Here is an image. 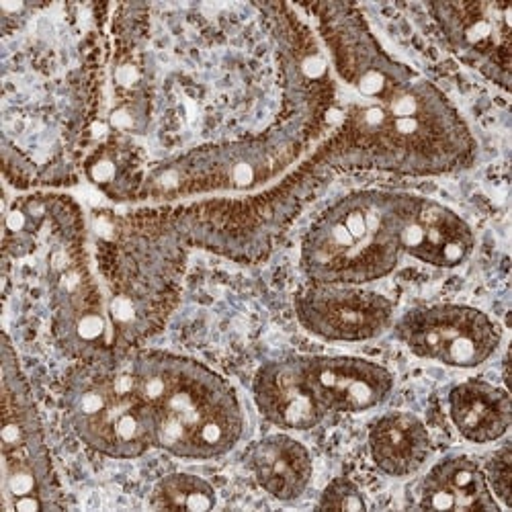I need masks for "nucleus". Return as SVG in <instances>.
Wrapping results in <instances>:
<instances>
[{"label":"nucleus","mask_w":512,"mask_h":512,"mask_svg":"<svg viewBox=\"0 0 512 512\" xmlns=\"http://www.w3.org/2000/svg\"><path fill=\"white\" fill-rule=\"evenodd\" d=\"M326 136L310 160L322 170L363 168L410 177L447 175L476 158V140L455 105L418 72L377 99L332 101Z\"/></svg>","instance_id":"1"},{"label":"nucleus","mask_w":512,"mask_h":512,"mask_svg":"<svg viewBox=\"0 0 512 512\" xmlns=\"http://www.w3.org/2000/svg\"><path fill=\"white\" fill-rule=\"evenodd\" d=\"M185 252L158 205L99 226L93 259L119 353L138 349L175 308Z\"/></svg>","instance_id":"2"},{"label":"nucleus","mask_w":512,"mask_h":512,"mask_svg":"<svg viewBox=\"0 0 512 512\" xmlns=\"http://www.w3.org/2000/svg\"><path fill=\"white\" fill-rule=\"evenodd\" d=\"M326 125L312 115H285L269 130L226 142L203 144L148 166L140 203L236 197L263 191L300 166Z\"/></svg>","instance_id":"3"},{"label":"nucleus","mask_w":512,"mask_h":512,"mask_svg":"<svg viewBox=\"0 0 512 512\" xmlns=\"http://www.w3.org/2000/svg\"><path fill=\"white\" fill-rule=\"evenodd\" d=\"M130 365L148 406L154 449L209 461L240 443L244 410L222 375L195 359L146 349H134Z\"/></svg>","instance_id":"4"},{"label":"nucleus","mask_w":512,"mask_h":512,"mask_svg":"<svg viewBox=\"0 0 512 512\" xmlns=\"http://www.w3.org/2000/svg\"><path fill=\"white\" fill-rule=\"evenodd\" d=\"M418 195L367 189L336 199L310 224L300 265L308 281L369 285L396 271Z\"/></svg>","instance_id":"5"},{"label":"nucleus","mask_w":512,"mask_h":512,"mask_svg":"<svg viewBox=\"0 0 512 512\" xmlns=\"http://www.w3.org/2000/svg\"><path fill=\"white\" fill-rule=\"evenodd\" d=\"M41 230L48 242L46 285L58 347L74 361L119 353L82 209L70 197L41 195Z\"/></svg>","instance_id":"6"},{"label":"nucleus","mask_w":512,"mask_h":512,"mask_svg":"<svg viewBox=\"0 0 512 512\" xmlns=\"http://www.w3.org/2000/svg\"><path fill=\"white\" fill-rule=\"evenodd\" d=\"M324 173L308 156L287 177L263 191L158 207L185 246L205 248L236 261H256L304 207Z\"/></svg>","instance_id":"7"},{"label":"nucleus","mask_w":512,"mask_h":512,"mask_svg":"<svg viewBox=\"0 0 512 512\" xmlns=\"http://www.w3.org/2000/svg\"><path fill=\"white\" fill-rule=\"evenodd\" d=\"M130 353L76 361L62 394L72 433L111 459H136L154 449L150 414L136 386Z\"/></svg>","instance_id":"8"},{"label":"nucleus","mask_w":512,"mask_h":512,"mask_svg":"<svg viewBox=\"0 0 512 512\" xmlns=\"http://www.w3.org/2000/svg\"><path fill=\"white\" fill-rule=\"evenodd\" d=\"M3 510L37 512L64 508L44 426L17 353L3 345Z\"/></svg>","instance_id":"9"},{"label":"nucleus","mask_w":512,"mask_h":512,"mask_svg":"<svg viewBox=\"0 0 512 512\" xmlns=\"http://www.w3.org/2000/svg\"><path fill=\"white\" fill-rule=\"evenodd\" d=\"M394 332L418 359L453 369H476L490 361L500 343V326L482 310L461 304H433L408 310Z\"/></svg>","instance_id":"10"},{"label":"nucleus","mask_w":512,"mask_h":512,"mask_svg":"<svg viewBox=\"0 0 512 512\" xmlns=\"http://www.w3.org/2000/svg\"><path fill=\"white\" fill-rule=\"evenodd\" d=\"M429 11L449 50L502 91L510 89L512 5L506 0L433 3Z\"/></svg>","instance_id":"11"},{"label":"nucleus","mask_w":512,"mask_h":512,"mask_svg":"<svg viewBox=\"0 0 512 512\" xmlns=\"http://www.w3.org/2000/svg\"><path fill=\"white\" fill-rule=\"evenodd\" d=\"M295 316L328 343H365L394 324V302L365 285L308 281L295 295Z\"/></svg>","instance_id":"12"},{"label":"nucleus","mask_w":512,"mask_h":512,"mask_svg":"<svg viewBox=\"0 0 512 512\" xmlns=\"http://www.w3.org/2000/svg\"><path fill=\"white\" fill-rule=\"evenodd\" d=\"M312 390L330 414H361L394 392V375L383 365L347 355H304Z\"/></svg>","instance_id":"13"},{"label":"nucleus","mask_w":512,"mask_h":512,"mask_svg":"<svg viewBox=\"0 0 512 512\" xmlns=\"http://www.w3.org/2000/svg\"><path fill=\"white\" fill-rule=\"evenodd\" d=\"M252 398L261 416L281 431H312L326 418L308 379L304 355L261 365L252 379Z\"/></svg>","instance_id":"14"},{"label":"nucleus","mask_w":512,"mask_h":512,"mask_svg":"<svg viewBox=\"0 0 512 512\" xmlns=\"http://www.w3.org/2000/svg\"><path fill=\"white\" fill-rule=\"evenodd\" d=\"M476 234L447 205L416 197L404 230V254L437 269H455L472 256Z\"/></svg>","instance_id":"15"},{"label":"nucleus","mask_w":512,"mask_h":512,"mask_svg":"<svg viewBox=\"0 0 512 512\" xmlns=\"http://www.w3.org/2000/svg\"><path fill=\"white\" fill-rule=\"evenodd\" d=\"M416 508L455 512H498L484 467L465 455H449L435 463L418 486Z\"/></svg>","instance_id":"16"},{"label":"nucleus","mask_w":512,"mask_h":512,"mask_svg":"<svg viewBox=\"0 0 512 512\" xmlns=\"http://www.w3.org/2000/svg\"><path fill=\"white\" fill-rule=\"evenodd\" d=\"M367 447L373 465L390 478H408L426 465L433 439L426 424L412 412H388L369 424Z\"/></svg>","instance_id":"17"},{"label":"nucleus","mask_w":512,"mask_h":512,"mask_svg":"<svg viewBox=\"0 0 512 512\" xmlns=\"http://www.w3.org/2000/svg\"><path fill=\"white\" fill-rule=\"evenodd\" d=\"M248 467L259 488L281 502L302 498L314 478L312 453L287 433L256 441L248 453Z\"/></svg>","instance_id":"18"},{"label":"nucleus","mask_w":512,"mask_h":512,"mask_svg":"<svg viewBox=\"0 0 512 512\" xmlns=\"http://www.w3.org/2000/svg\"><path fill=\"white\" fill-rule=\"evenodd\" d=\"M82 175L113 203H140L148 164L136 140L105 136L82 156Z\"/></svg>","instance_id":"19"},{"label":"nucleus","mask_w":512,"mask_h":512,"mask_svg":"<svg viewBox=\"0 0 512 512\" xmlns=\"http://www.w3.org/2000/svg\"><path fill=\"white\" fill-rule=\"evenodd\" d=\"M447 408L455 431L474 445L496 443L510 431V394L490 381L467 379L457 383L449 390Z\"/></svg>","instance_id":"20"},{"label":"nucleus","mask_w":512,"mask_h":512,"mask_svg":"<svg viewBox=\"0 0 512 512\" xmlns=\"http://www.w3.org/2000/svg\"><path fill=\"white\" fill-rule=\"evenodd\" d=\"M150 506L156 510L203 512L218 506V492L205 478L195 474H168L152 490Z\"/></svg>","instance_id":"21"},{"label":"nucleus","mask_w":512,"mask_h":512,"mask_svg":"<svg viewBox=\"0 0 512 512\" xmlns=\"http://www.w3.org/2000/svg\"><path fill=\"white\" fill-rule=\"evenodd\" d=\"M318 510H367V498L363 490L349 478H334L322 490L318 502Z\"/></svg>","instance_id":"22"},{"label":"nucleus","mask_w":512,"mask_h":512,"mask_svg":"<svg viewBox=\"0 0 512 512\" xmlns=\"http://www.w3.org/2000/svg\"><path fill=\"white\" fill-rule=\"evenodd\" d=\"M510 445H502L484 467L486 480L498 504L510 510V484H512V461H510Z\"/></svg>","instance_id":"23"}]
</instances>
